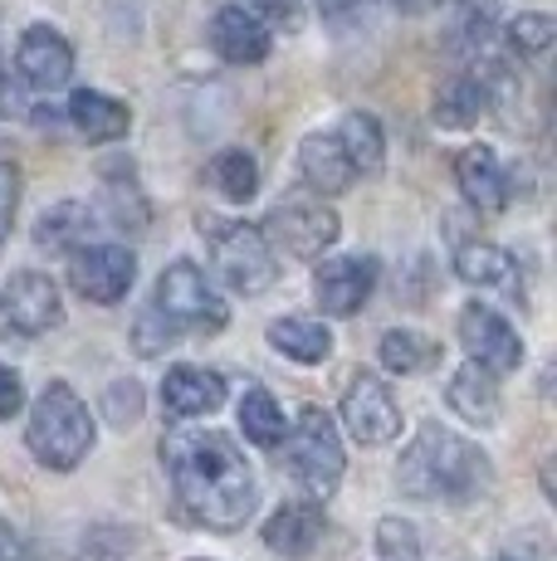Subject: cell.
Segmentation results:
<instances>
[{
	"label": "cell",
	"instance_id": "1",
	"mask_svg": "<svg viewBox=\"0 0 557 561\" xmlns=\"http://www.w3.org/2000/svg\"><path fill=\"white\" fill-rule=\"evenodd\" d=\"M162 463L181 508L196 523L216 527V533H235V527L250 523L260 489H254L250 463L230 435H220V430H171L162 439Z\"/></svg>",
	"mask_w": 557,
	"mask_h": 561
},
{
	"label": "cell",
	"instance_id": "2",
	"mask_svg": "<svg viewBox=\"0 0 557 561\" xmlns=\"http://www.w3.org/2000/svg\"><path fill=\"white\" fill-rule=\"evenodd\" d=\"M489 455L469 439H459L445 425H421L416 439L406 445L401 463H396V483H401L406 499L416 503H450V508H465L479 493H489Z\"/></svg>",
	"mask_w": 557,
	"mask_h": 561
},
{
	"label": "cell",
	"instance_id": "3",
	"mask_svg": "<svg viewBox=\"0 0 557 561\" xmlns=\"http://www.w3.org/2000/svg\"><path fill=\"white\" fill-rule=\"evenodd\" d=\"M25 445L45 469H79L83 455L93 449V415L89 405L73 396V386L49 381L45 396L30 410V425H25Z\"/></svg>",
	"mask_w": 557,
	"mask_h": 561
},
{
	"label": "cell",
	"instance_id": "4",
	"mask_svg": "<svg viewBox=\"0 0 557 561\" xmlns=\"http://www.w3.org/2000/svg\"><path fill=\"white\" fill-rule=\"evenodd\" d=\"M284 463L314 499H328L342 479V439L328 410L308 405L298 415V425L284 435Z\"/></svg>",
	"mask_w": 557,
	"mask_h": 561
},
{
	"label": "cell",
	"instance_id": "5",
	"mask_svg": "<svg viewBox=\"0 0 557 561\" xmlns=\"http://www.w3.org/2000/svg\"><path fill=\"white\" fill-rule=\"evenodd\" d=\"M211 259H216V274L235 294H264V288L278 278L274 250L270 240L260 234V225H245V220H220L211 230Z\"/></svg>",
	"mask_w": 557,
	"mask_h": 561
},
{
	"label": "cell",
	"instance_id": "6",
	"mask_svg": "<svg viewBox=\"0 0 557 561\" xmlns=\"http://www.w3.org/2000/svg\"><path fill=\"white\" fill-rule=\"evenodd\" d=\"M152 308L162 312V318H171L181 332L186 328H201V332H220L225 328V304L220 294L211 288V278L201 274V264H191V259H177V264L167 268L162 278H157V298Z\"/></svg>",
	"mask_w": 557,
	"mask_h": 561
},
{
	"label": "cell",
	"instance_id": "7",
	"mask_svg": "<svg viewBox=\"0 0 557 561\" xmlns=\"http://www.w3.org/2000/svg\"><path fill=\"white\" fill-rule=\"evenodd\" d=\"M260 234L294 259H323V250L338 240V215L318 196H288L270 210Z\"/></svg>",
	"mask_w": 557,
	"mask_h": 561
},
{
	"label": "cell",
	"instance_id": "8",
	"mask_svg": "<svg viewBox=\"0 0 557 561\" xmlns=\"http://www.w3.org/2000/svg\"><path fill=\"white\" fill-rule=\"evenodd\" d=\"M133 278H137V259H133V250H123V244H83L69 264L73 294L89 298V304H99V308L127 298Z\"/></svg>",
	"mask_w": 557,
	"mask_h": 561
},
{
	"label": "cell",
	"instance_id": "9",
	"mask_svg": "<svg viewBox=\"0 0 557 561\" xmlns=\"http://www.w3.org/2000/svg\"><path fill=\"white\" fill-rule=\"evenodd\" d=\"M342 425L357 445H387L401 430V410H396V396L387 391V381H377L372 371H357L342 391Z\"/></svg>",
	"mask_w": 557,
	"mask_h": 561
},
{
	"label": "cell",
	"instance_id": "10",
	"mask_svg": "<svg viewBox=\"0 0 557 561\" xmlns=\"http://www.w3.org/2000/svg\"><path fill=\"white\" fill-rule=\"evenodd\" d=\"M372 288H377V259L372 254H342V259H323L314 268V298L323 312L333 318H352V312L367 308Z\"/></svg>",
	"mask_w": 557,
	"mask_h": 561
},
{
	"label": "cell",
	"instance_id": "11",
	"mask_svg": "<svg viewBox=\"0 0 557 561\" xmlns=\"http://www.w3.org/2000/svg\"><path fill=\"white\" fill-rule=\"evenodd\" d=\"M0 312H5V337H39V332L59 328L64 322V304L59 288L49 274H15L0 294Z\"/></svg>",
	"mask_w": 557,
	"mask_h": 561
},
{
	"label": "cell",
	"instance_id": "12",
	"mask_svg": "<svg viewBox=\"0 0 557 561\" xmlns=\"http://www.w3.org/2000/svg\"><path fill=\"white\" fill-rule=\"evenodd\" d=\"M459 342H465L469 362L485 366L489 376H509V371H519V362H523L519 332L485 304H469L465 312H459Z\"/></svg>",
	"mask_w": 557,
	"mask_h": 561
},
{
	"label": "cell",
	"instance_id": "13",
	"mask_svg": "<svg viewBox=\"0 0 557 561\" xmlns=\"http://www.w3.org/2000/svg\"><path fill=\"white\" fill-rule=\"evenodd\" d=\"M15 73L39 93H55L73 73V49L55 25H30L15 49Z\"/></svg>",
	"mask_w": 557,
	"mask_h": 561
},
{
	"label": "cell",
	"instance_id": "14",
	"mask_svg": "<svg viewBox=\"0 0 557 561\" xmlns=\"http://www.w3.org/2000/svg\"><path fill=\"white\" fill-rule=\"evenodd\" d=\"M455 274L465 278L469 288H495V294L513 298V304H523V274H519V259L509 250H499V244L489 240H469L455 250Z\"/></svg>",
	"mask_w": 557,
	"mask_h": 561
},
{
	"label": "cell",
	"instance_id": "15",
	"mask_svg": "<svg viewBox=\"0 0 557 561\" xmlns=\"http://www.w3.org/2000/svg\"><path fill=\"white\" fill-rule=\"evenodd\" d=\"M225 401V381L211 366H171L162 381V410L171 420H196L220 410Z\"/></svg>",
	"mask_w": 557,
	"mask_h": 561
},
{
	"label": "cell",
	"instance_id": "16",
	"mask_svg": "<svg viewBox=\"0 0 557 561\" xmlns=\"http://www.w3.org/2000/svg\"><path fill=\"white\" fill-rule=\"evenodd\" d=\"M455 186L465 191V201L475 205V210H485V215H495V210H503V205L513 201L509 176H503L495 147H465V152L455 157Z\"/></svg>",
	"mask_w": 557,
	"mask_h": 561
},
{
	"label": "cell",
	"instance_id": "17",
	"mask_svg": "<svg viewBox=\"0 0 557 561\" xmlns=\"http://www.w3.org/2000/svg\"><path fill=\"white\" fill-rule=\"evenodd\" d=\"M211 49L225 64H260V59H270V30L245 5H225L211 20Z\"/></svg>",
	"mask_w": 557,
	"mask_h": 561
},
{
	"label": "cell",
	"instance_id": "18",
	"mask_svg": "<svg viewBox=\"0 0 557 561\" xmlns=\"http://www.w3.org/2000/svg\"><path fill=\"white\" fill-rule=\"evenodd\" d=\"M323 537V508L318 503H284L270 523H264V547L288 561L308 557Z\"/></svg>",
	"mask_w": 557,
	"mask_h": 561
},
{
	"label": "cell",
	"instance_id": "19",
	"mask_svg": "<svg viewBox=\"0 0 557 561\" xmlns=\"http://www.w3.org/2000/svg\"><path fill=\"white\" fill-rule=\"evenodd\" d=\"M298 171H304L308 191H318V196H342V191L357 181V171H352V161L342 157L333 133H314L304 147H298Z\"/></svg>",
	"mask_w": 557,
	"mask_h": 561
},
{
	"label": "cell",
	"instance_id": "20",
	"mask_svg": "<svg viewBox=\"0 0 557 561\" xmlns=\"http://www.w3.org/2000/svg\"><path fill=\"white\" fill-rule=\"evenodd\" d=\"M445 401L459 420H469V425H479V430L499 425V381L485 371V366H475V362L459 366V371L450 376Z\"/></svg>",
	"mask_w": 557,
	"mask_h": 561
},
{
	"label": "cell",
	"instance_id": "21",
	"mask_svg": "<svg viewBox=\"0 0 557 561\" xmlns=\"http://www.w3.org/2000/svg\"><path fill=\"white\" fill-rule=\"evenodd\" d=\"M69 123L79 127L89 142H117V137H127V127H133V113H127V103L109 99V93L79 89L69 99Z\"/></svg>",
	"mask_w": 557,
	"mask_h": 561
},
{
	"label": "cell",
	"instance_id": "22",
	"mask_svg": "<svg viewBox=\"0 0 557 561\" xmlns=\"http://www.w3.org/2000/svg\"><path fill=\"white\" fill-rule=\"evenodd\" d=\"M495 107V93L479 73H455V79L441 83L435 93V123L441 127H475L479 117Z\"/></svg>",
	"mask_w": 557,
	"mask_h": 561
},
{
	"label": "cell",
	"instance_id": "23",
	"mask_svg": "<svg viewBox=\"0 0 557 561\" xmlns=\"http://www.w3.org/2000/svg\"><path fill=\"white\" fill-rule=\"evenodd\" d=\"M89 234H93V210L79 201L55 205V210H45L35 225L39 250H59V254H79L83 244H89Z\"/></svg>",
	"mask_w": 557,
	"mask_h": 561
},
{
	"label": "cell",
	"instance_id": "24",
	"mask_svg": "<svg viewBox=\"0 0 557 561\" xmlns=\"http://www.w3.org/2000/svg\"><path fill=\"white\" fill-rule=\"evenodd\" d=\"M333 137H338L342 157L352 161V171H357V176H377V171H382V161H387V137H382L377 117L348 113V117L338 123Z\"/></svg>",
	"mask_w": 557,
	"mask_h": 561
},
{
	"label": "cell",
	"instance_id": "25",
	"mask_svg": "<svg viewBox=\"0 0 557 561\" xmlns=\"http://www.w3.org/2000/svg\"><path fill=\"white\" fill-rule=\"evenodd\" d=\"M270 347L284 352V357H294V362H304V366H314V362H328V352H333V332L314 318H274L270 322Z\"/></svg>",
	"mask_w": 557,
	"mask_h": 561
},
{
	"label": "cell",
	"instance_id": "26",
	"mask_svg": "<svg viewBox=\"0 0 557 561\" xmlns=\"http://www.w3.org/2000/svg\"><path fill=\"white\" fill-rule=\"evenodd\" d=\"M441 362V342H431L425 332H411V328H391L382 337V366L396 376H416L425 366Z\"/></svg>",
	"mask_w": 557,
	"mask_h": 561
},
{
	"label": "cell",
	"instance_id": "27",
	"mask_svg": "<svg viewBox=\"0 0 557 561\" xmlns=\"http://www.w3.org/2000/svg\"><path fill=\"white\" fill-rule=\"evenodd\" d=\"M240 430H245V439H254L260 449L284 445V435H288L284 410H278V401L264 391V386H250V391H245V401H240Z\"/></svg>",
	"mask_w": 557,
	"mask_h": 561
},
{
	"label": "cell",
	"instance_id": "28",
	"mask_svg": "<svg viewBox=\"0 0 557 561\" xmlns=\"http://www.w3.org/2000/svg\"><path fill=\"white\" fill-rule=\"evenodd\" d=\"M211 181L220 186L225 201H250L260 191V161L245 152V147H225L211 161Z\"/></svg>",
	"mask_w": 557,
	"mask_h": 561
},
{
	"label": "cell",
	"instance_id": "29",
	"mask_svg": "<svg viewBox=\"0 0 557 561\" xmlns=\"http://www.w3.org/2000/svg\"><path fill=\"white\" fill-rule=\"evenodd\" d=\"M495 25H499L495 0H459L455 20H450V30H455L450 39H455L459 49H485V39L495 35Z\"/></svg>",
	"mask_w": 557,
	"mask_h": 561
},
{
	"label": "cell",
	"instance_id": "30",
	"mask_svg": "<svg viewBox=\"0 0 557 561\" xmlns=\"http://www.w3.org/2000/svg\"><path fill=\"white\" fill-rule=\"evenodd\" d=\"M177 337H181V328H177L171 318H162L157 308L137 312V322H133V347H137V357H162L167 347H177Z\"/></svg>",
	"mask_w": 557,
	"mask_h": 561
},
{
	"label": "cell",
	"instance_id": "31",
	"mask_svg": "<svg viewBox=\"0 0 557 561\" xmlns=\"http://www.w3.org/2000/svg\"><path fill=\"white\" fill-rule=\"evenodd\" d=\"M314 10L323 15L328 30L338 35H352V30H367L372 15H377V0H314Z\"/></svg>",
	"mask_w": 557,
	"mask_h": 561
},
{
	"label": "cell",
	"instance_id": "32",
	"mask_svg": "<svg viewBox=\"0 0 557 561\" xmlns=\"http://www.w3.org/2000/svg\"><path fill=\"white\" fill-rule=\"evenodd\" d=\"M377 552L382 561H421V537L401 517H382L377 523Z\"/></svg>",
	"mask_w": 557,
	"mask_h": 561
},
{
	"label": "cell",
	"instance_id": "33",
	"mask_svg": "<svg viewBox=\"0 0 557 561\" xmlns=\"http://www.w3.org/2000/svg\"><path fill=\"white\" fill-rule=\"evenodd\" d=\"M553 35H557L553 15H538V10L509 20V45L519 49V54H543V49L553 45Z\"/></svg>",
	"mask_w": 557,
	"mask_h": 561
},
{
	"label": "cell",
	"instance_id": "34",
	"mask_svg": "<svg viewBox=\"0 0 557 561\" xmlns=\"http://www.w3.org/2000/svg\"><path fill=\"white\" fill-rule=\"evenodd\" d=\"M109 215L117 230H143L147 225V201L137 196L133 181H109Z\"/></svg>",
	"mask_w": 557,
	"mask_h": 561
},
{
	"label": "cell",
	"instance_id": "35",
	"mask_svg": "<svg viewBox=\"0 0 557 561\" xmlns=\"http://www.w3.org/2000/svg\"><path fill=\"white\" fill-rule=\"evenodd\" d=\"M15 205H20V171L10 167V161H0V244H5V234H10Z\"/></svg>",
	"mask_w": 557,
	"mask_h": 561
},
{
	"label": "cell",
	"instance_id": "36",
	"mask_svg": "<svg viewBox=\"0 0 557 561\" xmlns=\"http://www.w3.org/2000/svg\"><path fill=\"white\" fill-rule=\"evenodd\" d=\"M109 405H113V420L117 425H137V410H143V396H137V386L133 381H117L113 391H109Z\"/></svg>",
	"mask_w": 557,
	"mask_h": 561
},
{
	"label": "cell",
	"instance_id": "37",
	"mask_svg": "<svg viewBox=\"0 0 557 561\" xmlns=\"http://www.w3.org/2000/svg\"><path fill=\"white\" fill-rule=\"evenodd\" d=\"M245 10H250L254 20H284V25H298L304 0H245Z\"/></svg>",
	"mask_w": 557,
	"mask_h": 561
},
{
	"label": "cell",
	"instance_id": "38",
	"mask_svg": "<svg viewBox=\"0 0 557 561\" xmlns=\"http://www.w3.org/2000/svg\"><path fill=\"white\" fill-rule=\"evenodd\" d=\"M20 405H25V386H20V376L10 366H0V420H10Z\"/></svg>",
	"mask_w": 557,
	"mask_h": 561
},
{
	"label": "cell",
	"instance_id": "39",
	"mask_svg": "<svg viewBox=\"0 0 557 561\" xmlns=\"http://www.w3.org/2000/svg\"><path fill=\"white\" fill-rule=\"evenodd\" d=\"M0 561H30V552H25V537H20L10 523H0Z\"/></svg>",
	"mask_w": 557,
	"mask_h": 561
},
{
	"label": "cell",
	"instance_id": "40",
	"mask_svg": "<svg viewBox=\"0 0 557 561\" xmlns=\"http://www.w3.org/2000/svg\"><path fill=\"white\" fill-rule=\"evenodd\" d=\"M499 561H523V557H513V552H503V557H499Z\"/></svg>",
	"mask_w": 557,
	"mask_h": 561
}]
</instances>
